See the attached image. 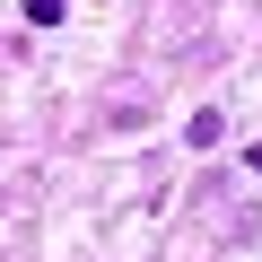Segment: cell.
<instances>
[{
	"label": "cell",
	"mask_w": 262,
	"mask_h": 262,
	"mask_svg": "<svg viewBox=\"0 0 262 262\" xmlns=\"http://www.w3.org/2000/svg\"><path fill=\"white\" fill-rule=\"evenodd\" d=\"M245 166H253V175H262V140H253V149H245Z\"/></svg>",
	"instance_id": "cell-3"
},
{
	"label": "cell",
	"mask_w": 262,
	"mask_h": 262,
	"mask_svg": "<svg viewBox=\"0 0 262 262\" xmlns=\"http://www.w3.org/2000/svg\"><path fill=\"white\" fill-rule=\"evenodd\" d=\"M219 131H227L219 114H192V122H184V140H192V149H219Z\"/></svg>",
	"instance_id": "cell-1"
},
{
	"label": "cell",
	"mask_w": 262,
	"mask_h": 262,
	"mask_svg": "<svg viewBox=\"0 0 262 262\" xmlns=\"http://www.w3.org/2000/svg\"><path fill=\"white\" fill-rule=\"evenodd\" d=\"M61 9H70V0H27V27H53Z\"/></svg>",
	"instance_id": "cell-2"
}]
</instances>
